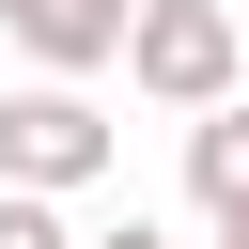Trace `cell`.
Returning a JSON list of instances; mask_svg holds the SVG:
<instances>
[{
    "mask_svg": "<svg viewBox=\"0 0 249 249\" xmlns=\"http://www.w3.org/2000/svg\"><path fill=\"white\" fill-rule=\"evenodd\" d=\"M218 249H249V202H233V218H218Z\"/></svg>",
    "mask_w": 249,
    "mask_h": 249,
    "instance_id": "52a82bcc",
    "label": "cell"
},
{
    "mask_svg": "<svg viewBox=\"0 0 249 249\" xmlns=\"http://www.w3.org/2000/svg\"><path fill=\"white\" fill-rule=\"evenodd\" d=\"M0 249H93V233H62L47 187H0Z\"/></svg>",
    "mask_w": 249,
    "mask_h": 249,
    "instance_id": "5b68a950",
    "label": "cell"
},
{
    "mask_svg": "<svg viewBox=\"0 0 249 249\" xmlns=\"http://www.w3.org/2000/svg\"><path fill=\"white\" fill-rule=\"evenodd\" d=\"M187 202H202V218H233V202H249V93L187 124Z\"/></svg>",
    "mask_w": 249,
    "mask_h": 249,
    "instance_id": "277c9868",
    "label": "cell"
},
{
    "mask_svg": "<svg viewBox=\"0 0 249 249\" xmlns=\"http://www.w3.org/2000/svg\"><path fill=\"white\" fill-rule=\"evenodd\" d=\"M109 156H124V124L93 109V78H16V93H0V187H47V202H78Z\"/></svg>",
    "mask_w": 249,
    "mask_h": 249,
    "instance_id": "6da1fadb",
    "label": "cell"
},
{
    "mask_svg": "<svg viewBox=\"0 0 249 249\" xmlns=\"http://www.w3.org/2000/svg\"><path fill=\"white\" fill-rule=\"evenodd\" d=\"M124 78L156 93V109H233V0H140V31H124Z\"/></svg>",
    "mask_w": 249,
    "mask_h": 249,
    "instance_id": "7a4b0ae2",
    "label": "cell"
},
{
    "mask_svg": "<svg viewBox=\"0 0 249 249\" xmlns=\"http://www.w3.org/2000/svg\"><path fill=\"white\" fill-rule=\"evenodd\" d=\"M0 31L31 47V78H93V62H124L140 0H0Z\"/></svg>",
    "mask_w": 249,
    "mask_h": 249,
    "instance_id": "3957f363",
    "label": "cell"
},
{
    "mask_svg": "<svg viewBox=\"0 0 249 249\" xmlns=\"http://www.w3.org/2000/svg\"><path fill=\"white\" fill-rule=\"evenodd\" d=\"M93 249H171V233H156V218H109V233H93Z\"/></svg>",
    "mask_w": 249,
    "mask_h": 249,
    "instance_id": "8992f818",
    "label": "cell"
}]
</instances>
